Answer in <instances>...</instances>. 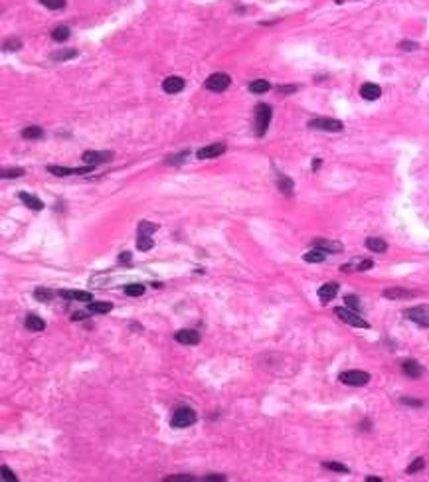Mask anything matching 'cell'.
<instances>
[{
	"label": "cell",
	"instance_id": "484cf974",
	"mask_svg": "<svg viewBox=\"0 0 429 482\" xmlns=\"http://www.w3.org/2000/svg\"><path fill=\"white\" fill-rule=\"evenodd\" d=\"M142 293H145V285H140V283H131V285L125 286V295L127 297H140Z\"/></svg>",
	"mask_w": 429,
	"mask_h": 482
},
{
	"label": "cell",
	"instance_id": "74e56055",
	"mask_svg": "<svg viewBox=\"0 0 429 482\" xmlns=\"http://www.w3.org/2000/svg\"><path fill=\"white\" fill-rule=\"evenodd\" d=\"M344 301H346V307H348V308H352V310H356V312L360 310V303H358V297H354V295H348V297H346Z\"/></svg>",
	"mask_w": 429,
	"mask_h": 482
},
{
	"label": "cell",
	"instance_id": "b9f144b4",
	"mask_svg": "<svg viewBox=\"0 0 429 482\" xmlns=\"http://www.w3.org/2000/svg\"><path fill=\"white\" fill-rule=\"evenodd\" d=\"M404 405H413V407H421V401H417V399H409V397H402L400 399Z\"/></svg>",
	"mask_w": 429,
	"mask_h": 482
},
{
	"label": "cell",
	"instance_id": "7bdbcfd3",
	"mask_svg": "<svg viewBox=\"0 0 429 482\" xmlns=\"http://www.w3.org/2000/svg\"><path fill=\"white\" fill-rule=\"evenodd\" d=\"M186 154H188V153L184 151V153H180L178 156H170V158H166V162H168V164H174V162H180V160H182V158H184Z\"/></svg>",
	"mask_w": 429,
	"mask_h": 482
},
{
	"label": "cell",
	"instance_id": "c3c4849f",
	"mask_svg": "<svg viewBox=\"0 0 429 482\" xmlns=\"http://www.w3.org/2000/svg\"><path fill=\"white\" fill-rule=\"evenodd\" d=\"M366 480H368V482H380V478H376V476H368Z\"/></svg>",
	"mask_w": 429,
	"mask_h": 482
},
{
	"label": "cell",
	"instance_id": "7c38bea8",
	"mask_svg": "<svg viewBox=\"0 0 429 482\" xmlns=\"http://www.w3.org/2000/svg\"><path fill=\"white\" fill-rule=\"evenodd\" d=\"M162 89H164L166 93H170V95L180 93V91L184 89V79L178 77V75H170V77H166V79L162 81Z\"/></svg>",
	"mask_w": 429,
	"mask_h": 482
},
{
	"label": "cell",
	"instance_id": "2e32d148",
	"mask_svg": "<svg viewBox=\"0 0 429 482\" xmlns=\"http://www.w3.org/2000/svg\"><path fill=\"white\" fill-rule=\"evenodd\" d=\"M360 95L368 101H374V99H378L380 95H382V89H380V85H376V83H364L360 87Z\"/></svg>",
	"mask_w": 429,
	"mask_h": 482
},
{
	"label": "cell",
	"instance_id": "d590c367",
	"mask_svg": "<svg viewBox=\"0 0 429 482\" xmlns=\"http://www.w3.org/2000/svg\"><path fill=\"white\" fill-rule=\"evenodd\" d=\"M24 174L22 168H4L2 170V178H20Z\"/></svg>",
	"mask_w": 429,
	"mask_h": 482
},
{
	"label": "cell",
	"instance_id": "ee69618b",
	"mask_svg": "<svg viewBox=\"0 0 429 482\" xmlns=\"http://www.w3.org/2000/svg\"><path fill=\"white\" fill-rule=\"evenodd\" d=\"M131 257H133V255H131L129 251H123V253L119 255V261H121V263H131Z\"/></svg>",
	"mask_w": 429,
	"mask_h": 482
},
{
	"label": "cell",
	"instance_id": "cb8c5ba5",
	"mask_svg": "<svg viewBox=\"0 0 429 482\" xmlns=\"http://www.w3.org/2000/svg\"><path fill=\"white\" fill-rule=\"evenodd\" d=\"M111 308H113L111 303H89V307H87V310L89 312H95V314H105Z\"/></svg>",
	"mask_w": 429,
	"mask_h": 482
},
{
	"label": "cell",
	"instance_id": "ba28073f",
	"mask_svg": "<svg viewBox=\"0 0 429 482\" xmlns=\"http://www.w3.org/2000/svg\"><path fill=\"white\" fill-rule=\"evenodd\" d=\"M229 83H231V79H229L227 73H214V75H210L206 79V87L210 91H218V93L224 91V89H227Z\"/></svg>",
	"mask_w": 429,
	"mask_h": 482
},
{
	"label": "cell",
	"instance_id": "30bf717a",
	"mask_svg": "<svg viewBox=\"0 0 429 482\" xmlns=\"http://www.w3.org/2000/svg\"><path fill=\"white\" fill-rule=\"evenodd\" d=\"M224 153H226V144H224V142H216V144H210V147L200 149L196 156L202 158V160H210V158H218V156L224 154Z\"/></svg>",
	"mask_w": 429,
	"mask_h": 482
},
{
	"label": "cell",
	"instance_id": "44dd1931",
	"mask_svg": "<svg viewBox=\"0 0 429 482\" xmlns=\"http://www.w3.org/2000/svg\"><path fill=\"white\" fill-rule=\"evenodd\" d=\"M303 259H305L307 263H322V261L326 259V251L320 249V247H313L311 251H307V253L303 255Z\"/></svg>",
	"mask_w": 429,
	"mask_h": 482
},
{
	"label": "cell",
	"instance_id": "6da1fadb",
	"mask_svg": "<svg viewBox=\"0 0 429 482\" xmlns=\"http://www.w3.org/2000/svg\"><path fill=\"white\" fill-rule=\"evenodd\" d=\"M192 423H196V411L190 407H178L170 419V425L174 429H184V427H190Z\"/></svg>",
	"mask_w": 429,
	"mask_h": 482
},
{
	"label": "cell",
	"instance_id": "603a6c76",
	"mask_svg": "<svg viewBox=\"0 0 429 482\" xmlns=\"http://www.w3.org/2000/svg\"><path fill=\"white\" fill-rule=\"evenodd\" d=\"M155 247V241H153V235H138L136 237V249L140 251H149Z\"/></svg>",
	"mask_w": 429,
	"mask_h": 482
},
{
	"label": "cell",
	"instance_id": "9c48e42d",
	"mask_svg": "<svg viewBox=\"0 0 429 482\" xmlns=\"http://www.w3.org/2000/svg\"><path fill=\"white\" fill-rule=\"evenodd\" d=\"M406 316L417 324L429 326V307H413V308L406 310Z\"/></svg>",
	"mask_w": 429,
	"mask_h": 482
},
{
	"label": "cell",
	"instance_id": "bcb514c9",
	"mask_svg": "<svg viewBox=\"0 0 429 482\" xmlns=\"http://www.w3.org/2000/svg\"><path fill=\"white\" fill-rule=\"evenodd\" d=\"M297 91V87H279V93H293Z\"/></svg>",
	"mask_w": 429,
	"mask_h": 482
},
{
	"label": "cell",
	"instance_id": "7a4b0ae2",
	"mask_svg": "<svg viewBox=\"0 0 429 482\" xmlns=\"http://www.w3.org/2000/svg\"><path fill=\"white\" fill-rule=\"evenodd\" d=\"M269 123H271V107L265 103H259L255 107V134L263 136L267 132Z\"/></svg>",
	"mask_w": 429,
	"mask_h": 482
},
{
	"label": "cell",
	"instance_id": "f546056e",
	"mask_svg": "<svg viewBox=\"0 0 429 482\" xmlns=\"http://www.w3.org/2000/svg\"><path fill=\"white\" fill-rule=\"evenodd\" d=\"M52 38H54L56 42H66V40L69 38V28H68V26H58V28L52 32Z\"/></svg>",
	"mask_w": 429,
	"mask_h": 482
},
{
	"label": "cell",
	"instance_id": "4dcf8cb0",
	"mask_svg": "<svg viewBox=\"0 0 429 482\" xmlns=\"http://www.w3.org/2000/svg\"><path fill=\"white\" fill-rule=\"evenodd\" d=\"M75 56H77V50H62V52L52 54V60L54 62H64V60H71Z\"/></svg>",
	"mask_w": 429,
	"mask_h": 482
},
{
	"label": "cell",
	"instance_id": "1f68e13d",
	"mask_svg": "<svg viewBox=\"0 0 429 482\" xmlns=\"http://www.w3.org/2000/svg\"><path fill=\"white\" fill-rule=\"evenodd\" d=\"M34 297H36L38 301H42V303H47V301H52L54 293L47 291V288H36V291H34Z\"/></svg>",
	"mask_w": 429,
	"mask_h": 482
},
{
	"label": "cell",
	"instance_id": "3957f363",
	"mask_svg": "<svg viewBox=\"0 0 429 482\" xmlns=\"http://www.w3.org/2000/svg\"><path fill=\"white\" fill-rule=\"evenodd\" d=\"M335 314H337L342 322H346V324H350V326H356V328H370V324H368L362 316H358V312L352 310V308L337 307V308H335Z\"/></svg>",
	"mask_w": 429,
	"mask_h": 482
},
{
	"label": "cell",
	"instance_id": "7402d4cb",
	"mask_svg": "<svg viewBox=\"0 0 429 482\" xmlns=\"http://www.w3.org/2000/svg\"><path fill=\"white\" fill-rule=\"evenodd\" d=\"M26 328L32 330V332H42L45 328V322L36 314H28L26 316Z\"/></svg>",
	"mask_w": 429,
	"mask_h": 482
},
{
	"label": "cell",
	"instance_id": "f35d334b",
	"mask_svg": "<svg viewBox=\"0 0 429 482\" xmlns=\"http://www.w3.org/2000/svg\"><path fill=\"white\" fill-rule=\"evenodd\" d=\"M400 50L413 52V50H417V44H415V42H400Z\"/></svg>",
	"mask_w": 429,
	"mask_h": 482
},
{
	"label": "cell",
	"instance_id": "8992f818",
	"mask_svg": "<svg viewBox=\"0 0 429 482\" xmlns=\"http://www.w3.org/2000/svg\"><path fill=\"white\" fill-rule=\"evenodd\" d=\"M95 166L91 164H85L81 168H68V166H56V164H50L47 166V172H52L56 176H75V174H89Z\"/></svg>",
	"mask_w": 429,
	"mask_h": 482
},
{
	"label": "cell",
	"instance_id": "5bb4252c",
	"mask_svg": "<svg viewBox=\"0 0 429 482\" xmlns=\"http://www.w3.org/2000/svg\"><path fill=\"white\" fill-rule=\"evenodd\" d=\"M382 295H384V299H390V301H404V299L415 297L413 291H406V288H398V286L396 288H386Z\"/></svg>",
	"mask_w": 429,
	"mask_h": 482
},
{
	"label": "cell",
	"instance_id": "8d00e7d4",
	"mask_svg": "<svg viewBox=\"0 0 429 482\" xmlns=\"http://www.w3.org/2000/svg\"><path fill=\"white\" fill-rule=\"evenodd\" d=\"M194 480H196L194 476H188V474H178V476L164 478V482H194Z\"/></svg>",
	"mask_w": 429,
	"mask_h": 482
},
{
	"label": "cell",
	"instance_id": "9a60e30c",
	"mask_svg": "<svg viewBox=\"0 0 429 482\" xmlns=\"http://www.w3.org/2000/svg\"><path fill=\"white\" fill-rule=\"evenodd\" d=\"M58 295L64 297V299H68V301H79V303H89V301H93V297H91L89 291H60Z\"/></svg>",
	"mask_w": 429,
	"mask_h": 482
},
{
	"label": "cell",
	"instance_id": "ab89813d",
	"mask_svg": "<svg viewBox=\"0 0 429 482\" xmlns=\"http://www.w3.org/2000/svg\"><path fill=\"white\" fill-rule=\"evenodd\" d=\"M2 480H12V482H16V476H14V472H12L8 466H2Z\"/></svg>",
	"mask_w": 429,
	"mask_h": 482
},
{
	"label": "cell",
	"instance_id": "83f0119b",
	"mask_svg": "<svg viewBox=\"0 0 429 482\" xmlns=\"http://www.w3.org/2000/svg\"><path fill=\"white\" fill-rule=\"evenodd\" d=\"M157 229H158V225L153 221H140L138 223V235H153Z\"/></svg>",
	"mask_w": 429,
	"mask_h": 482
},
{
	"label": "cell",
	"instance_id": "d6986e66",
	"mask_svg": "<svg viewBox=\"0 0 429 482\" xmlns=\"http://www.w3.org/2000/svg\"><path fill=\"white\" fill-rule=\"evenodd\" d=\"M18 198L30 208V210H36V212H40V210H44V202L42 200H38L36 196H32V194H26V192H20L18 194Z\"/></svg>",
	"mask_w": 429,
	"mask_h": 482
},
{
	"label": "cell",
	"instance_id": "f1b7e54d",
	"mask_svg": "<svg viewBox=\"0 0 429 482\" xmlns=\"http://www.w3.org/2000/svg\"><path fill=\"white\" fill-rule=\"evenodd\" d=\"M277 186H279V190L283 192V194H291V192H293V182L287 176H279Z\"/></svg>",
	"mask_w": 429,
	"mask_h": 482
},
{
	"label": "cell",
	"instance_id": "ac0fdd59",
	"mask_svg": "<svg viewBox=\"0 0 429 482\" xmlns=\"http://www.w3.org/2000/svg\"><path fill=\"white\" fill-rule=\"evenodd\" d=\"M315 247H320L326 253H340L342 251V243H339V241H326V239L315 241Z\"/></svg>",
	"mask_w": 429,
	"mask_h": 482
},
{
	"label": "cell",
	"instance_id": "4316f807",
	"mask_svg": "<svg viewBox=\"0 0 429 482\" xmlns=\"http://www.w3.org/2000/svg\"><path fill=\"white\" fill-rule=\"evenodd\" d=\"M269 89H271V85H269V81H265V79H255V81L249 83V91H251V93H265V91H269Z\"/></svg>",
	"mask_w": 429,
	"mask_h": 482
},
{
	"label": "cell",
	"instance_id": "8fae6325",
	"mask_svg": "<svg viewBox=\"0 0 429 482\" xmlns=\"http://www.w3.org/2000/svg\"><path fill=\"white\" fill-rule=\"evenodd\" d=\"M174 340L180 344H188V346H196L200 342V334L196 330H178L174 334Z\"/></svg>",
	"mask_w": 429,
	"mask_h": 482
},
{
	"label": "cell",
	"instance_id": "d4e9b609",
	"mask_svg": "<svg viewBox=\"0 0 429 482\" xmlns=\"http://www.w3.org/2000/svg\"><path fill=\"white\" fill-rule=\"evenodd\" d=\"M22 136H24V138H30V140H36V138H42V136H44V131H42V127L32 125V127H26V129L22 131Z\"/></svg>",
	"mask_w": 429,
	"mask_h": 482
},
{
	"label": "cell",
	"instance_id": "4fadbf2b",
	"mask_svg": "<svg viewBox=\"0 0 429 482\" xmlns=\"http://www.w3.org/2000/svg\"><path fill=\"white\" fill-rule=\"evenodd\" d=\"M337 293H339V283H326V285H322L320 288H318V299L322 301V303H328V301H332L337 297Z\"/></svg>",
	"mask_w": 429,
	"mask_h": 482
},
{
	"label": "cell",
	"instance_id": "f6af8a7d",
	"mask_svg": "<svg viewBox=\"0 0 429 482\" xmlns=\"http://www.w3.org/2000/svg\"><path fill=\"white\" fill-rule=\"evenodd\" d=\"M85 318V312H73L71 314V320H83Z\"/></svg>",
	"mask_w": 429,
	"mask_h": 482
},
{
	"label": "cell",
	"instance_id": "60d3db41",
	"mask_svg": "<svg viewBox=\"0 0 429 482\" xmlns=\"http://www.w3.org/2000/svg\"><path fill=\"white\" fill-rule=\"evenodd\" d=\"M20 47V40H12V42H4V50H18Z\"/></svg>",
	"mask_w": 429,
	"mask_h": 482
},
{
	"label": "cell",
	"instance_id": "5b68a950",
	"mask_svg": "<svg viewBox=\"0 0 429 482\" xmlns=\"http://www.w3.org/2000/svg\"><path fill=\"white\" fill-rule=\"evenodd\" d=\"M309 127L311 129H316V131H326V132H340L344 129V125L337 119H326V117H316L313 121H309Z\"/></svg>",
	"mask_w": 429,
	"mask_h": 482
},
{
	"label": "cell",
	"instance_id": "e575fe53",
	"mask_svg": "<svg viewBox=\"0 0 429 482\" xmlns=\"http://www.w3.org/2000/svg\"><path fill=\"white\" fill-rule=\"evenodd\" d=\"M423 466H425V460H423V459L419 457V459H415V460H413V462H411V464L407 466V474H415V472H419V470H421Z\"/></svg>",
	"mask_w": 429,
	"mask_h": 482
},
{
	"label": "cell",
	"instance_id": "ffe728a7",
	"mask_svg": "<svg viewBox=\"0 0 429 482\" xmlns=\"http://www.w3.org/2000/svg\"><path fill=\"white\" fill-rule=\"evenodd\" d=\"M366 247L370 251H374V253H384L388 249V243L384 239H380V237H368L366 239Z\"/></svg>",
	"mask_w": 429,
	"mask_h": 482
},
{
	"label": "cell",
	"instance_id": "d6a6232c",
	"mask_svg": "<svg viewBox=\"0 0 429 482\" xmlns=\"http://www.w3.org/2000/svg\"><path fill=\"white\" fill-rule=\"evenodd\" d=\"M40 2L45 8H50V10H60V8L66 6V0H40Z\"/></svg>",
	"mask_w": 429,
	"mask_h": 482
},
{
	"label": "cell",
	"instance_id": "836d02e7",
	"mask_svg": "<svg viewBox=\"0 0 429 482\" xmlns=\"http://www.w3.org/2000/svg\"><path fill=\"white\" fill-rule=\"evenodd\" d=\"M322 466L328 468V470H335V472H342V474L348 472V466L346 464H340V462H322Z\"/></svg>",
	"mask_w": 429,
	"mask_h": 482
},
{
	"label": "cell",
	"instance_id": "277c9868",
	"mask_svg": "<svg viewBox=\"0 0 429 482\" xmlns=\"http://www.w3.org/2000/svg\"><path fill=\"white\" fill-rule=\"evenodd\" d=\"M339 379L346 385H352V388H362V385H366L370 381V375L362 370H348V372H342L339 375Z\"/></svg>",
	"mask_w": 429,
	"mask_h": 482
},
{
	"label": "cell",
	"instance_id": "e0dca14e",
	"mask_svg": "<svg viewBox=\"0 0 429 482\" xmlns=\"http://www.w3.org/2000/svg\"><path fill=\"white\" fill-rule=\"evenodd\" d=\"M402 370H404V373H406V375H409L411 379H417V377H421V375H423V368H421V364H417L415 360H407V362H404V364H402Z\"/></svg>",
	"mask_w": 429,
	"mask_h": 482
},
{
	"label": "cell",
	"instance_id": "7dc6e473",
	"mask_svg": "<svg viewBox=\"0 0 429 482\" xmlns=\"http://www.w3.org/2000/svg\"><path fill=\"white\" fill-rule=\"evenodd\" d=\"M204 480H226V478H224V476H214V474H212V476H206Z\"/></svg>",
	"mask_w": 429,
	"mask_h": 482
},
{
	"label": "cell",
	"instance_id": "52a82bcc",
	"mask_svg": "<svg viewBox=\"0 0 429 482\" xmlns=\"http://www.w3.org/2000/svg\"><path fill=\"white\" fill-rule=\"evenodd\" d=\"M81 158H83L85 164L97 166V164H101V162L111 160V158H113V153H111V151H87V153H83Z\"/></svg>",
	"mask_w": 429,
	"mask_h": 482
}]
</instances>
